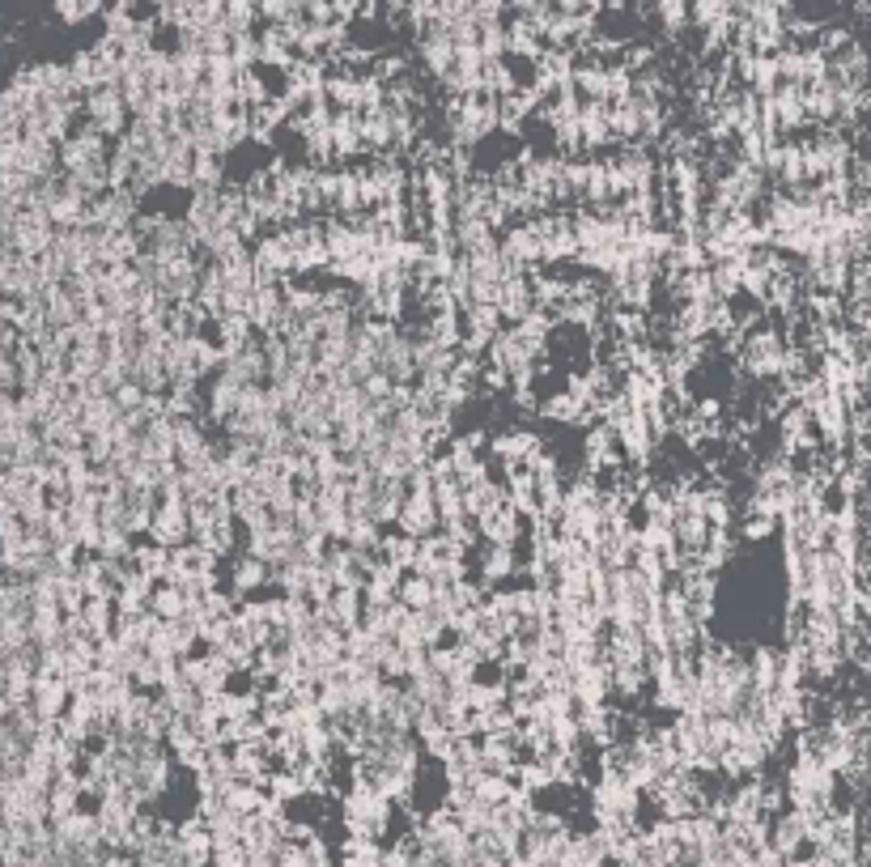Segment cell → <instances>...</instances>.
Wrapping results in <instances>:
<instances>
[{"instance_id":"obj_1","label":"cell","mask_w":871,"mask_h":867,"mask_svg":"<svg viewBox=\"0 0 871 867\" xmlns=\"http://www.w3.org/2000/svg\"><path fill=\"white\" fill-rule=\"evenodd\" d=\"M128 107H123V94H119L116 81H107V85H94V90H85L81 94V123L85 128H94L98 136H107V141H119L123 136V128H128Z\"/></svg>"},{"instance_id":"obj_2","label":"cell","mask_w":871,"mask_h":867,"mask_svg":"<svg viewBox=\"0 0 871 867\" xmlns=\"http://www.w3.org/2000/svg\"><path fill=\"white\" fill-rule=\"evenodd\" d=\"M9 242H13V256L39 260L43 251L56 242V226L47 222L43 209H22V213L9 222Z\"/></svg>"},{"instance_id":"obj_3","label":"cell","mask_w":871,"mask_h":867,"mask_svg":"<svg viewBox=\"0 0 871 867\" xmlns=\"http://www.w3.org/2000/svg\"><path fill=\"white\" fill-rule=\"evenodd\" d=\"M60 170L69 175V170H90V166H103L107 162V154H111V141L107 136H98L94 128H85V123H77L64 141H60Z\"/></svg>"},{"instance_id":"obj_4","label":"cell","mask_w":871,"mask_h":867,"mask_svg":"<svg viewBox=\"0 0 871 867\" xmlns=\"http://www.w3.org/2000/svg\"><path fill=\"white\" fill-rule=\"evenodd\" d=\"M489 455L502 464V473H515V468H527L540 451H545V442L536 438V434H527V430H502V434H493L489 442Z\"/></svg>"},{"instance_id":"obj_5","label":"cell","mask_w":871,"mask_h":867,"mask_svg":"<svg viewBox=\"0 0 871 867\" xmlns=\"http://www.w3.org/2000/svg\"><path fill=\"white\" fill-rule=\"evenodd\" d=\"M242 316L255 332H277V323L285 319L281 285H251L247 298H242Z\"/></svg>"},{"instance_id":"obj_6","label":"cell","mask_w":871,"mask_h":867,"mask_svg":"<svg viewBox=\"0 0 871 867\" xmlns=\"http://www.w3.org/2000/svg\"><path fill=\"white\" fill-rule=\"evenodd\" d=\"M396 532L413 536V541H426V536H434V532H438V514H434L430 494H404V502H399V511H396Z\"/></svg>"},{"instance_id":"obj_7","label":"cell","mask_w":871,"mask_h":867,"mask_svg":"<svg viewBox=\"0 0 871 867\" xmlns=\"http://www.w3.org/2000/svg\"><path fill=\"white\" fill-rule=\"evenodd\" d=\"M26 702H31L39 723H56V718L64 714V706H69V685H64L60 676H51V672H39Z\"/></svg>"},{"instance_id":"obj_8","label":"cell","mask_w":871,"mask_h":867,"mask_svg":"<svg viewBox=\"0 0 871 867\" xmlns=\"http://www.w3.org/2000/svg\"><path fill=\"white\" fill-rule=\"evenodd\" d=\"M527 523H532V519L515 514L511 511V502H506V507L489 511L485 519H476V536H485V545H518V541L527 536Z\"/></svg>"},{"instance_id":"obj_9","label":"cell","mask_w":871,"mask_h":867,"mask_svg":"<svg viewBox=\"0 0 871 867\" xmlns=\"http://www.w3.org/2000/svg\"><path fill=\"white\" fill-rule=\"evenodd\" d=\"M264 587H269V561L242 553L235 566H230V595L247 599V595H260Z\"/></svg>"},{"instance_id":"obj_10","label":"cell","mask_w":871,"mask_h":867,"mask_svg":"<svg viewBox=\"0 0 871 867\" xmlns=\"http://www.w3.org/2000/svg\"><path fill=\"white\" fill-rule=\"evenodd\" d=\"M396 604L399 608H408V613H421V608H430L434 604V583L430 579H421V574H404L396 587Z\"/></svg>"},{"instance_id":"obj_11","label":"cell","mask_w":871,"mask_h":867,"mask_svg":"<svg viewBox=\"0 0 871 867\" xmlns=\"http://www.w3.org/2000/svg\"><path fill=\"white\" fill-rule=\"evenodd\" d=\"M341 867H383V846L374 838H349L341 846Z\"/></svg>"},{"instance_id":"obj_12","label":"cell","mask_w":871,"mask_h":867,"mask_svg":"<svg viewBox=\"0 0 871 867\" xmlns=\"http://www.w3.org/2000/svg\"><path fill=\"white\" fill-rule=\"evenodd\" d=\"M51 9H56V17H60L64 26H81V22L98 17V13L107 9V0H51Z\"/></svg>"},{"instance_id":"obj_13","label":"cell","mask_w":871,"mask_h":867,"mask_svg":"<svg viewBox=\"0 0 871 867\" xmlns=\"http://www.w3.org/2000/svg\"><path fill=\"white\" fill-rule=\"evenodd\" d=\"M740 532H744L749 541H765V536H774V532H778V519H774V514H765V511H744Z\"/></svg>"},{"instance_id":"obj_14","label":"cell","mask_w":871,"mask_h":867,"mask_svg":"<svg viewBox=\"0 0 871 867\" xmlns=\"http://www.w3.org/2000/svg\"><path fill=\"white\" fill-rule=\"evenodd\" d=\"M208 867H247V851L242 846H213V859H208Z\"/></svg>"},{"instance_id":"obj_15","label":"cell","mask_w":871,"mask_h":867,"mask_svg":"<svg viewBox=\"0 0 871 867\" xmlns=\"http://www.w3.org/2000/svg\"><path fill=\"white\" fill-rule=\"evenodd\" d=\"M17 392V370H13V354H0V395Z\"/></svg>"},{"instance_id":"obj_16","label":"cell","mask_w":871,"mask_h":867,"mask_svg":"<svg viewBox=\"0 0 871 867\" xmlns=\"http://www.w3.org/2000/svg\"><path fill=\"white\" fill-rule=\"evenodd\" d=\"M753 867H787V859L774 846H761V851H753Z\"/></svg>"}]
</instances>
